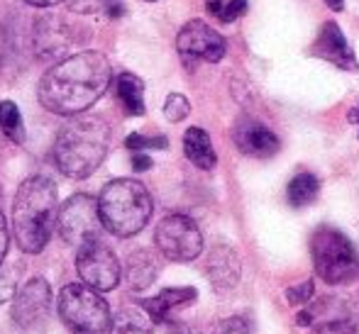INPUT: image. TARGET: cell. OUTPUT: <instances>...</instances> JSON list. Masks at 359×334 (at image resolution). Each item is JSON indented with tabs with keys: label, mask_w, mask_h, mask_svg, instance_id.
<instances>
[{
	"label": "cell",
	"mask_w": 359,
	"mask_h": 334,
	"mask_svg": "<svg viewBox=\"0 0 359 334\" xmlns=\"http://www.w3.org/2000/svg\"><path fill=\"white\" fill-rule=\"evenodd\" d=\"M113 83V67L100 52L86 49L54 64L39 81V103L54 115L76 118L93 108Z\"/></svg>",
	"instance_id": "cell-1"
},
{
	"label": "cell",
	"mask_w": 359,
	"mask_h": 334,
	"mask_svg": "<svg viewBox=\"0 0 359 334\" xmlns=\"http://www.w3.org/2000/svg\"><path fill=\"white\" fill-rule=\"evenodd\" d=\"M57 186L47 176H29L13 202L15 242L25 254H39L49 244L57 225Z\"/></svg>",
	"instance_id": "cell-2"
},
{
	"label": "cell",
	"mask_w": 359,
	"mask_h": 334,
	"mask_svg": "<svg viewBox=\"0 0 359 334\" xmlns=\"http://www.w3.org/2000/svg\"><path fill=\"white\" fill-rule=\"evenodd\" d=\"M110 127L98 115H76L54 141V164L69 179H88L108 156Z\"/></svg>",
	"instance_id": "cell-3"
},
{
	"label": "cell",
	"mask_w": 359,
	"mask_h": 334,
	"mask_svg": "<svg viewBox=\"0 0 359 334\" xmlns=\"http://www.w3.org/2000/svg\"><path fill=\"white\" fill-rule=\"evenodd\" d=\"M100 220L115 237H133L151 217V195L140 181L115 179L98 195Z\"/></svg>",
	"instance_id": "cell-4"
},
{
	"label": "cell",
	"mask_w": 359,
	"mask_h": 334,
	"mask_svg": "<svg viewBox=\"0 0 359 334\" xmlns=\"http://www.w3.org/2000/svg\"><path fill=\"white\" fill-rule=\"evenodd\" d=\"M59 317L76 334H103L110 330V307L100 291L88 283H69L59 293Z\"/></svg>",
	"instance_id": "cell-5"
},
{
	"label": "cell",
	"mask_w": 359,
	"mask_h": 334,
	"mask_svg": "<svg viewBox=\"0 0 359 334\" xmlns=\"http://www.w3.org/2000/svg\"><path fill=\"white\" fill-rule=\"evenodd\" d=\"M311 254L316 273L330 286L352 281L359 271V261L352 242L342 232L332 230V227H320L313 235Z\"/></svg>",
	"instance_id": "cell-6"
},
{
	"label": "cell",
	"mask_w": 359,
	"mask_h": 334,
	"mask_svg": "<svg viewBox=\"0 0 359 334\" xmlns=\"http://www.w3.org/2000/svg\"><path fill=\"white\" fill-rule=\"evenodd\" d=\"M57 230L62 235V239L72 246H81L88 239H100L103 220H100L98 200L86 193L72 195L59 210Z\"/></svg>",
	"instance_id": "cell-7"
},
{
	"label": "cell",
	"mask_w": 359,
	"mask_h": 334,
	"mask_svg": "<svg viewBox=\"0 0 359 334\" xmlns=\"http://www.w3.org/2000/svg\"><path fill=\"white\" fill-rule=\"evenodd\" d=\"M154 242L169 261H194L203 249V235L189 215H166L156 225Z\"/></svg>",
	"instance_id": "cell-8"
},
{
	"label": "cell",
	"mask_w": 359,
	"mask_h": 334,
	"mask_svg": "<svg viewBox=\"0 0 359 334\" xmlns=\"http://www.w3.org/2000/svg\"><path fill=\"white\" fill-rule=\"evenodd\" d=\"M76 271H79L81 281L100 293L113 291L120 283V273H123L118 256L100 239H88L81 246H76Z\"/></svg>",
	"instance_id": "cell-9"
},
{
	"label": "cell",
	"mask_w": 359,
	"mask_h": 334,
	"mask_svg": "<svg viewBox=\"0 0 359 334\" xmlns=\"http://www.w3.org/2000/svg\"><path fill=\"white\" fill-rule=\"evenodd\" d=\"M176 49H179L181 59H184V64L189 69L196 62H220L227 52L225 39L210 25H205L203 20H191V22H186L181 27L179 37H176Z\"/></svg>",
	"instance_id": "cell-10"
},
{
	"label": "cell",
	"mask_w": 359,
	"mask_h": 334,
	"mask_svg": "<svg viewBox=\"0 0 359 334\" xmlns=\"http://www.w3.org/2000/svg\"><path fill=\"white\" fill-rule=\"evenodd\" d=\"M52 310V288L44 278H32L22 291L15 295L13 302V320L22 330L42 325Z\"/></svg>",
	"instance_id": "cell-11"
},
{
	"label": "cell",
	"mask_w": 359,
	"mask_h": 334,
	"mask_svg": "<svg viewBox=\"0 0 359 334\" xmlns=\"http://www.w3.org/2000/svg\"><path fill=\"white\" fill-rule=\"evenodd\" d=\"M76 29L59 15H42V18L34 22V52L39 59H59L74 49V44L79 39L74 37Z\"/></svg>",
	"instance_id": "cell-12"
},
{
	"label": "cell",
	"mask_w": 359,
	"mask_h": 334,
	"mask_svg": "<svg viewBox=\"0 0 359 334\" xmlns=\"http://www.w3.org/2000/svg\"><path fill=\"white\" fill-rule=\"evenodd\" d=\"M232 139H235L237 149L242 154L257 156V159H269L279 151V137L262 123H255V120H240L235 125Z\"/></svg>",
	"instance_id": "cell-13"
},
{
	"label": "cell",
	"mask_w": 359,
	"mask_h": 334,
	"mask_svg": "<svg viewBox=\"0 0 359 334\" xmlns=\"http://www.w3.org/2000/svg\"><path fill=\"white\" fill-rule=\"evenodd\" d=\"M313 54L325 62L335 64L340 69H357V59L352 54L350 44H347L342 29L337 27V22H325L318 34L316 44H313Z\"/></svg>",
	"instance_id": "cell-14"
},
{
	"label": "cell",
	"mask_w": 359,
	"mask_h": 334,
	"mask_svg": "<svg viewBox=\"0 0 359 334\" xmlns=\"http://www.w3.org/2000/svg\"><path fill=\"white\" fill-rule=\"evenodd\" d=\"M205 271H208V278L213 281V286L217 291H230V288L237 286L240 281V256L235 254V249L227 244H217L208 256V264H205Z\"/></svg>",
	"instance_id": "cell-15"
},
{
	"label": "cell",
	"mask_w": 359,
	"mask_h": 334,
	"mask_svg": "<svg viewBox=\"0 0 359 334\" xmlns=\"http://www.w3.org/2000/svg\"><path fill=\"white\" fill-rule=\"evenodd\" d=\"M196 295H198L196 288H166V291H161L156 298L144 300L142 307L154 322H166L176 307H184V305H189V302H194Z\"/></svg>",
	"instance_id": "cell-16"
},
{
	"label": "cell",
	"mask_w": 359,
	"mask_h": 334,
	"mask_svg": "<svg viewBox=\"0 0 359 334\" xmlns=\"http://www.w3.org/2000/svg\"><path fill=\"white\" fill-rule=\"evenodd\" d=\"M184 154L186 159L191 161L194 166L203 171H210L215 169L217 164V156H215V149H213V141L205 130L201 127H189L184 134Z\"/></svg>",
	"instance_id": "cell-17"
},
{
	"label": "cell",
	"mask_w": 359,
	"mask_h": 334,
	"mask_svg": "<svg viewBox=\"0 0 359 334\" xmlns=\"http://www.w3.org/2000/svg\"><path fill=\"white\" fill-rule=\"evenodd\" d=\"M115 93L128 115H144V83L135 74H118Z\"/></svg>",
	"instance_id": "cell-18"
},
{
	"label": "cell",
	"mask_w": 359,
	"mask_h": 334,
	"mask_svg": "<svg viewBox=\"0 0 359 334\" xmlns=\"http://www.w3.org/2000/svg\"><path fill=\"white\" fill-rule=\"evenodd\" d=\"M156 273H159V264L149 251H135L128 259V281L135 291H144L147 286H151Z\"/></svg>",
	"instance_id": "cell-19"
},
{
	"label": "cell",
	"mask_w": 359,
	"mask_h": 334,
	"mask_svg": "<svg viewBox=\"0 0 359 334\" xmlns=\"http://www.w3.org/2000/svg\"><path fill=\"white\" fill-rule=\"evenodd\" d=\"M318 190H320V181H318L316 176L298 174V176H293L291 183H288L286 195L293 207H306L318 198Z\"/></svg>",
	"instance_id": "cell-20"
},
{
	"label": "cell",
	"mask_w": 359,
	"mask_h": 334,
	"mask_svg": "<svg viewBox=\"0 0 359 334\" xmlns=\"http://www.w3.org/2000/svg\"><path fill=\"white\" fill-rule=\"evenodd\" d=\"M151 317L140 310H123L113 317L108 334H151Z\"/></svg>",
	"instance_id": "cell-21"
},
{
	"label": "cell",
	"mask_w": 359,
	"mask_h": 334,
	"mask_svg": "<svg viewBox=\"0 0 359 334\" xmlns=\"http://www.w3.org/2000/svg\"><path fill=\"white\" fill-rule=\"evenodd\" d=\"M0 132L8 137L10 141H15V144H22L25 141L22 115H20V108L13 100H3L0 103Z\"/></svg>",
	"instance_id": "cell-22"
},
{
	"label": "cell",
	"mask_w": 359,
	"mask_h": 334,
	"mask_svg": "<svg viewBox=\"0 0 359 334\" xmlns=\"http://www.w3.org/2000/svg\"><path fill=\"white\" fill-rule=\"evenodd\" d=\"M20 273H22V268H20V264H15V261H3V264H0V305L10 302L15 298Z\"/></svg>",
	"instance_id": "cell-23"
},
{
	"label": "cell",
	"mask_w": 359,
	"mask_h": 334,
	"mask_svg": "<svg viewBox=\"0 0 359 334\" xmlns=\"http://www.w3.org/2000/svg\"><path fill=\"white\" fill-rule=\"evenodd\" d=\"M191 113V103L186 95L181 93H171L169 98H166L164 103V115L169 123H181V120H186Z\"/></svg>",
	"instance_id": "cell-24"
},
{
	"label": "cell",
	"mask_w": 359,
	"mask_h": 334,
	"mask_svg": "<svg viewBox=\"0 0 359 334\" xmlns=\"http://www.w3.org/2000/svg\"><path fill=\"white\" fill-rule=\"evenodd\" d=\"M125 146H128L130 151H147V149H166L169 146V139L161 134L156 137H144L140 132L130 134L128 139H125Z\"/></svg>",
	"instance_id": "cell-25"
},
{
	"label": "cell",
	"mask_w": 359,
	"mask_h": 334,
	"mask_svg": "<svg viewBox=\"0 0 359 334\" xmlns=\"http://www.w3.org/2000/svg\"><path fill=\"white\" fill-rule=\"evenodd\" d=\"M313 334H357V322L350 317H340V320H325L316 325Z\"/></svg>",
	"instance_id": "cell-26"
},
{
	"label": "cell",
	"mask_w": 359,
	"mask_h": 334,
	"mask_svg": "<svg viewBox=\"0 0 359 334\" xmlns=\"http://www.w3.org/2000/svg\"><path fill=\"white\" fill-rule=\"evenodd\" d=\"M64 3L76 15H95L108 8V0H64Z\"/></svg>",
	"instance_id": "cell-27"
},
{
	"label": "cell",
	"mask_w": 359,
	"mask_h": 334,
	"mask_svg": "<svg viewBox=\"0 0 359 334\" xmlns=\"http://www.w3.org/2000/svg\"><path fill=\"white\" fill-rule=\"evenodd\" d=\"M313 293H316L313 281H303V283H298V286L288 288L286 298H288V302H291V305H306V302L313 298Z\"/></svg>",
	"instance_id": "cell-28"
},
{
	"label": "cell",
	"mask_w": 359,
	"mask_h": 334,
	"mask_svg": "<svg viewBox=\"0 0 359 334\" xmlns=\"http://www.w3.org/2000/svg\"><path fill=\"white\" fill-rule=\"evenodd\" d=\"M215 334H252V327L245 317L235 315V317H227L222 320L220 325L215 327Z\"/></svg>",
	"instance_id": "cell-29"
},
{
	"label": "cell",
	"mask_w": 359,
	"mask_h": 334,
	"mask_svg": "<svg viewBox=\"0 0 359 334\" xmlns=\"http://www.w3.org/2000/svg\"><path fill=\"white\" fill-rule=\"evenodd\" d=\"M245 13H247V0H227L220 20L222 22H235V20L242 18Z\"/></svg>",
	"instance_id": "cell-30"
},
{
	"label": "cell",
	"mask_w": 359,
	"mask_h": 334,
	"mask_svg": "<svg viewBox=\"0 0 359 334\" xmlns=\"http://www.w3.org/2000/svg\"><path fill=\"white\" fill-rule=\"evenodd\" d=\"M8 242H10L8 225H5V217H3V212H0V264H3L5 254H8Z\"/></svg>",
	"instance_id": "cell-31"
},
{
	"label": "cell",
	"mask_w": 359,
	"mask_h": 334,
	"mask_svg": "<svg viewBox=\"0 0 359 334\" xmlns=\"http://www.w3.org/2000/svg\"><path fill=\"white\" fill-rule=\"evenodd\" d=\"M133 169L135 171H147L151 169V159L144 151H133Z\"/></svg>",
	"instance_id": "cell-32"
},
{
	"label": "cell",
	"mask_w": 359,
	"mask_h": 334,
	"mask_svg": "<svg viewBox=\"0 0 359 334\" xmlns=\"http://www.w3.org/2000/svg\"><path fill=\"white\" fill-rule=\"evenodd\" d=\"M225 3L227 0H205V10H208L210 15H215V18H220L222 10H225Z\"/></svg>",
	"instance_id": "cell-33"
},
{
	"label": "cell",
	"mask_w": 359,
	"mask_h": 334,
	"mask_svg": "<svg viewBox=\"0 0 359 334\" xmlns=\"http://www.w3.org/2000/svg\"><path fill=\"white\" fill-rule=\"evenodd\" d=\"M171 332L174 334H198L196 327H186V325H181V322H174V325H171Z\"/></svg>",
	"instance_id": "cell-34"
},
{
	"label": "cell",
	"mask_w": 359,
	"mask_h": 334,
	"mask_svg": "<svg viewBox=\"0 0 359 334\" xmlns=\"http://www.w3.org/2000/svg\"><path fill=\"white\" fill-rule=\"evenodd\" d=\"M313 322V312H308V310H303V312H298V317H296V325H301V327H308Z\"/></svg>",
	"instance_id": "cell-35"
},
{
	"label": "cell",
	"mask_w": 359,
	"mask_h": 334,
	"mask_svg": "<svg viewBox=\"0 0 359 334\" xmlns=\"http://www.w3.org/2000/svg\"><path fill=\"white\" fill-rule=\"evenodd\" d=\"M27 5H34V8H52V5L62 3V0H25Z\"/></svg>",
	"instance_id": "cell-36"
},
{
	"label": "cell",
	"mask_w": 359,
	"mask_h": 334,
	"mask_svg": "<svg viewBox=\"0 0 359 334\" xmlns=\"http://www.w3.org/2000/svg\"><path fill=\"white\" fill-rule=\"evenodd\" d=\"M325 3H327V8L335 10V13H340V10L345 8V0H325Z\"/></svg>",
	"instance_id": "cell-37"
},
{
	"label": "cell",
	"mask_w": 359,
	"mask_h": 334,
	"mask_svg": "<svg viewBox=\"0 0 359 334\" xmlns=\"http://www.w3.org/2000/svg\"><path fill=\"white\" fill-rule=\"evenodd\" d=\"M350 123L359 127V105H355V108L350 110Z\"/></svg>",
	"instance_id": "cell-38"
},
{
	"label": "cell",
	"mask_w": 359,
	"mask_h": 334,
	"mask_svg": "<svg viewBox=\"0 0 359 334\" xmlns=\"http://www.w3.org/2000/svg\"><path fill=\"white\" fill-rule=\"evenodd\" d=\"M149 3H154V0H149Z\"/></svg>",
	"instance_id": "cell-39"
}]
</instances>
